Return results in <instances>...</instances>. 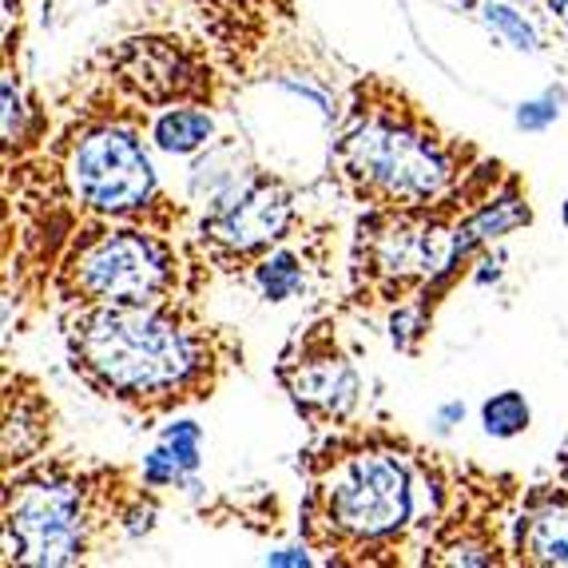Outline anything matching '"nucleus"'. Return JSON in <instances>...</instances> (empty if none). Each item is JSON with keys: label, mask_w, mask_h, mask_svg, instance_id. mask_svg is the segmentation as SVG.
<instances>
[{"label": "nucleus", "mask_w": 568, "mask_h": 568, "mask_svg": "<svg viewBox=\"0 0 568 568\" xmlns=\"http://www.w3.org/2000/svg\"><path fill=\"white\" fill-rule=\"evenodd\" d=\"M454 485L402 437L334 434L306 454L303 537L338 565H394L426 552L446 521Z\"/></svg>", "instance_id": "1"}, {"label": "nucleus", "mask_w": 568, "mask_h": 568, "mask_svg": "<svg viewBox=\"0 0 568 568\" xmlns=\"http://www.w3.org/2000/svg\"><path fill=\"white\" fill-rule=\"evenodd\" d=\"M64 346L68 366L88 389L143 417L211 398L239 358L235 342L183 294L68 306Z\"/></svg>", "instance_id": "2"}, {"label": "nucleus", "mask_w": 568, "mask_h": 568, "mask_svg": "<svg viewBox=\"0 0 568 568\" xmlns=\"http://www.w3.org/2000/svg\"><path fill=\"white\" fill-rule=\"evenodd\" d=\"M331 160L362 207H426L469 175L477 152L442 132L402 88L366 77L342 112Z\"/></svg>", "instance_id": "3"}, {"label": "nucleus", "mask_w": 568, "mask_h": 568, "mask_svg": "<svg viewBox=\"0 0 568 568\" xmlns=\"http://www.w3.org/2000/svg\"><path fill=\"white\" fill-rule=\"evenodd\" d=\"M148 132V108L108 92V100L80 112L60 140H52L40 168L48 171V187H57L72 207V219H123L163 235L183 227L187 215L163 191L148 152L152 140H143Z\"/></svg>", "instance_id": "4"}, {"label": "nucleus", "mask_w": 568, "mask_h": 568, "mask_svg": "<svg viewBox=\"0 0 568 568\" xmlns=\"http://www.w3.org/2000/svg\"><path fill=\"white\" fill-rule=\"evenodd\" d=\"M135 485L123 469L37 457L4 477V565H80L104 529L123 532Z\"/></svg>", "instance_id": "5"}, {"label": "nucleus", "mask_w": 568, "mask_h": 568, "mask_svg": "<svg viewBox=\"0 0 568 568\" xmlns=\"http://www.w3.org/2000/svg\"><path fill=\"white\" fill-rule=\"evenodd\" d=\"M509 171L497 160H477L446 200L426 207H366L354 227L351 278L354 298L402 303L422 294L454 258L457 223L501 187Z\"/></svg>", "instance_id": "6"}, {"label": "nucleus", "mask_w": 568, "mask_h": 568, "mask_svg": "<svg viewBox=\"0 0 568 568\" xmlns=\"http://www.w3.org/2000/svg\"><path fill=\"white\" fill-rule=\"evenodd\" d=\"M183 255L171 235L123 219H84L52 266V294L64 306L155 303L183 294Z\"/></svg>", "instance_id": "7"}, {"label": "nucleus", "mask_w": 568, "mask_h": 568, "mask_svg": "<svg viewBox=\"0 0 568 568\" xmlns=\"http://www.w3.org/2000/svg\"><path fill=\"white\" fill-rule=\"evenodd\" d=\"M100 60H104L108 92L140 108L215 104L219 95L211 57L175 32L128 37L108 48Z\"/></svg>", "instance_id": "8"}, {"label": "nucleus", "mask_w": 568, "mask_h": 568, "mask_svg": "<svg viewBox=\"0 0 568 568\" xmlns=\"http://www.w3.org/2000/svg\"><path fill=\"white\" fill-rule=\"evenodd\" d=\"M298 227V203L294 191L271 171H255L235 195L203 207L195 243L215 271H251L266 251L291 239Z\"/></svg>", "instance_id": "9"}, {"label": "nucleus", "mask_w": 568, "mask_h": 568, "mask_svg": "<svg viewBox=\"0 0 568 568\" xmlns=\"http://www.w3.org/2000/svg\"><path fill=\"white\" fill-rule=\"evenodd\" d=\"M278 382L291 394L294 409L311 426H346L358 409L362 378L351 354L342 351L331 323H314L291 338L278 358Z\"/></svg>", "instance_id": "10"}, {"label": "nucleus", "mask_w": 568, "mask_h": 568, "mask_svg": "<svg viewBox=\"0 0 568 568\" xmlns=\"http://www.w3.org/2000/svg\"><path fill=\"white\" fill-rule=\"evenodd\" d=\"M231 72H246L275 24H294L291 0H180Z\"/></svg>", "instance_id": "11"}, {"label": "nucleus", "mask_w": 568, "mask_h": 568, "mask_svg": "<svg viewBox=\"0 0 568 568\" xmlns=\"http://www.w3.org/2000/svg\"><path fill=\"white\" fill-rule=\"evenodd\" d=\"M513 525V560L517 565L568 568V485H537L525 493V505Z\"/></svg>", "instance_id": "12"}, {"label": "nucleus", "mask_w": 568, "mask_h": 568, "mask_svg": "<svg viewBox=\"0 0 568 568\" xmlns=\"http://www.w3.org/2000/svg\"><path fill=\"white\" fill-rule=\"evenodd\" d=\"M57 434L52 402L32 378H9L4 389V474L37 462Z\"/></svg>", "instance_id": "13"}, {"label": "nucleus", "mask_w": 568, "mask_h": 568, "mask_svg": "<svg viewBox=\"0 0 568 568\" xmlns=\"http://www.w3.org/2000/svg\"><path fill=\"white\" fill-rule=\"evenodd\" d=\"M215 140V115L207 104H171L152 120V143L168 155H195Z\"/></svg>", "instance_id": "14"}, {"label": "nucleus", "mask_w": 568, "mask_h": 568, "mask_svg": "<svg viewBox=\"0 0 568 568\" xmlns=\"http://www.w3.org/2000/svg\"><path fill=\"white\" fill-rule=\"evenodd\" d=\"M251 283L258 286L266 303H291L298 294H306V258H298V251L286 243H278L275 251H266L255 266H251Z\"/></svg>", "instance_id": "15"}, {"label": "nucleus", "mask_w": 568, "mask_h": 568, "mask_svg": "<svg viewBox=\"0 0 568 568\" xmlns=\"http://www.w3.org/2000/svg\"><path fill=\"white\" fill-rule=\"evenodd\" d=\"M529 422H532V409L521 389H501V394H493L481 406V426L489 437H517L529 429Z\"/></svg>", "instance_id": "16"}, {"label": "nucleus", "mask_w": 568, "mask_h": 568, "mask_svg": "<svg viewBox=\"0 0 568 568\" xmlns=\"http://www.w3.org/2000/svg\"><path fill=\"white\" fill-rule=\"evenodd\" d=\"M485 24L497 29L513 48H521V52H537L540 40L532 32V24L525 20V12H517L513 4H501V0H485Z\"/></svg>", "instance_id": "17"}, {"label": "nucleus", "mask_w": 568, "mask_h": 568, "mask_svg": "<svg viewBox=\"0 0 568 568\" xmlns=\"http://www.w3.org/2000/svg\"><path fill=\"white\" fill-rule=\"evenodd\" d=\"M160 442H163V446H171V454L180 457V465L187 469V477L200 469V462H203V429L195 426V422H187V417L171 422V426H163Z\"/></svg>", "instance_id": "18"}, {"label": "nucleus", "mask_w": 568, "mask_h": 568, "mask_svg": "<svg viewBox=\"0 0 568 568\" xmlns=\"http://www.w3.org/2000/svg\"><path fill=\"white\" fill-rule=\"evenodd\" d=\"M0 92H4V148H9V160H12V152H20V148L29 143V108H24V100H20V92H17L12 68L4 72Z\"/></svg>", "instance_id": "19"}, {"label": "nucleus", "mask_w": 568, "mask_h": 568, "mask_svg": "<svg viewBox=\"0 0 568 568\" xmlns=\"http://www.w3.org/2000/svg\"><path fill=\"white\" fill-rule=\"evenodd\" d=\"M143 485L148 489H171V485H180L183 477H187V469L180 465V457L171 454V446H155L152 454L143 457V469H140Z\"/></svg>", "instance_id": "20"}, {"label": "nucleus", "mask_w": 568, "mask_h": 568, "mask_svg": "<svg viewBox=\"0 0 568 568\" xmlns=\"http://www.w3.org/2000/svg\"><path fill=\"white\" fill-rule=\"evenodd\" d=\"M560 104H565V92L557 88V92H549L545 100H525L513 120H517V128H521V132H545L549 123H557Z\"/></svg>", "instance_id": "21"}, {"label": "nucleus", "mask_w": 568, "mask_h": 568, "mask_svg": "<svg viewBox=\"0 0 568 568\" xmlns=\"http://www.w3.org/2000/svg\"><path fill=\"white\" fill-rule=\"evenodd\" d=\"M462 417H465V406H462V402H449V406L434 417V429H437V434H449V429H454L457 422H462Z\"/></svg>", "instance_id": "22"}, {"label": "nucleus", "mask_w": 568, "mask_h": 568, "mask_svg": "<svg viewBox=\"0 0 568 568\" xmlns=\"http://www.w3.org/2000/svg\"><path fill=\"white\" fill-rule=\"evenodd\" d=\"M266 565H311V552L306 549H278L266 557Z\"/></svg>", "instance_id": "23"}, {"label": "nucleus", "mask_w": 568, "mask_h": 568, "mask_svg": "<svg viewBox=\"0 0 568 568\" xmlns=\"http://www.w3.org/2000/svg\"><path fill=\"white\" fill-rule=\"evenodd\" d=\"M557 477H560V485H568V442H565V449H560V462H557Z\"/></svg>", "instance_id": "24"}, {"label": "nucleus", "mask_w": 568, "mask_h": 568, "mask_svg": "<svg viewBox=\"0 0 568 568\" xmlns=\"http://www.w3.org/2000/svg\"><path fill=\"white\" fill-rule=\"evenodd\" d=\"M560 215H565V227H568V200H565V211H560Z\"/></svg>", "instance_id": "25"}, {"label": "nucleus", "mask_w": 568, "mask_h": 568, "mask_svg": "<svg viewBox=\"0 0 568 568\" xmlns=\"http://www.w3.org/2000/svg\"><path fill=\"white\" fill-rule=\"evenodd\" d=\"M565 24H568V9H565Z\"/></svg>", "instance_id": "26"}]
</instances>
